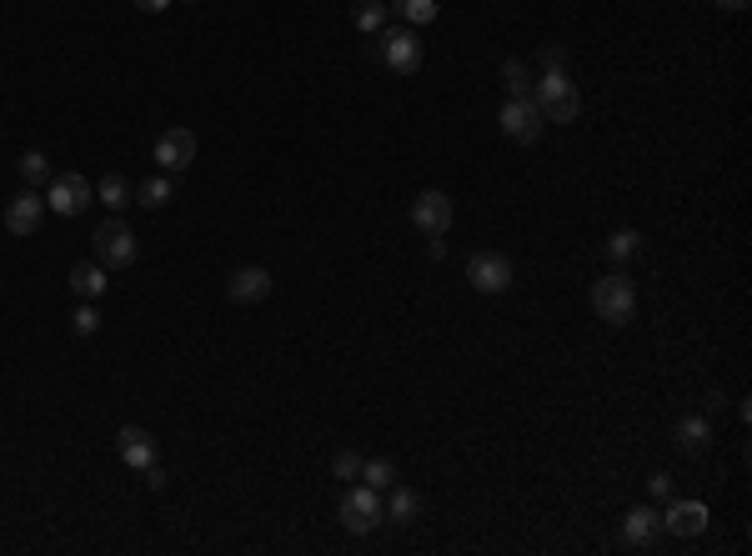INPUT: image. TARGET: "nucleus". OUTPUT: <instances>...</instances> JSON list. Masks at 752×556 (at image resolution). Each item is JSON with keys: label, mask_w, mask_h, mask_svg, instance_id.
Masks as SVG:
<instances>
[{"label": "nucleus", "mask_w": 752, "mask_h": 556, "mask_svg": "<svg viewBox=\"0 0 752 556\" xmlns=\"http://www.w3.org/2000/svg\"><path fill=\"white\" fill-rule=\"evenodd\" d=\"M467 281H472V291H482V296H502V291H512L517 266H512V256H502V251H477V256L467 261Z\"/></svg>", "instance_id": "nucleus-4"}, {"label": "nucleus", "mask_w": 752, "mask_h": 556, "mask_svg": "<svg viewBox=\"0 0 752 556\" xmlns=\"http://www.w3.org/2000/svg\"><path fill=\"white\" fill-rule=\"evenodd\" d=\"M497 126H502V136H512V141H522V146H532L537 136H542V111H537V101L532 96H517V101H507L502 106V116H497Z\"/></svg>", "instance_id": "nucleus-7"}, {"label": "nucleus", "mask_w": 752, "mask_h": 556, "mask_svg": "<svg viewBox=\"0 0 752 556\" xmlns=\"http://www.w3.org/2000/svg\"><path fill=\"white\" fill-rule=\"evenodd\" d=\"M382 511H387L392 521H402V526H407V521H417V511H422V496H417V491H407V486L397 481V486H392V501H387Z\"/></svg>", "instance_id": "nucleus-20"}, {"label": "nucleus", "mask_w": 752, "mask_h": 556, "mask_svg": "<svg viewBox=\"0 0 752 556\" xmlns=\"http://www.w3.org/2000/svg\"><path fill=\"white\" fill-rule=\"evenodd\" d=\"M41 211H46V196H41L36 186H26L21 196L6 201V216H0V221H6L11 236H31V231L41 226Z\"/></svg>", "instance_id": "nucleus-10"}, {"label": "nucleus", "mask_w": 752, "mask_h": 556, "mask_svg": "<svg viewBox=\"0 0 752 556\" xmlns=\"http://www.w3.org/2000/svg\"><path fill=\"white\" fill-rule=\"evenodd\" d=\"M387 16H392V11H387V0H361V6L351 11V26H356L361 36H376V31L387 26Z\"/></svg>", "instance_id": "nucleus-17"}, {"label": "nucleus", "mask_w": 752, "mask_h": 556, "mask_svg": "<svg viewBox=\"0 0 752 556\" xmlns=\"http://www.w3.org/2000/svg\"><path fill=\"white\" fill-rule=\"evenodd\" d=\"M567 91H577V86L567 81V71H542V81H537L532 101H537V106H547V101H562Z\"/></svg>", "instance_id": "nucleus-23"}, {"label": "nucleus", "mask_w": 752, "mask_h": 556, "mask_svg": "<svg viewBox=\"0 0 752 556\" xmlns=\"http://www.w3.org/2000/svg\"><path fill=\"white\" fill-rule=\"evenodd\" d=\"M91 246H96V261H101L106 271H126V266L136 261V251H141V246H136V231H131L121 216H111V221L96 231Z\"/></svg>", "instance_id": "nucleus-3"}, {"label": "nucleus", "mask_w": 752, "mask_h": 556, "mask_svg": "<svg viewBox=\"0 0 752 556\" xmlns=\"http://www.w3.org/2000/svg\"><path fill=\"white\" fill-rule=\"evenodd\" d=\"M116 446H121V461L136 466V471H146V466L156 461V446H151V431H146V426H121Z\"/></svg>", "instance_id": "nucleus-13"}, {"label": "nucleus", "mask_w": 752, "mask_h": 556, "mask_svg": "<svg viewBox=\"0 0 752 556\" xmlns=\"http://www.w3.org/2000/svg\"><path fill=\"white\" fill-rule=\"evenodd\" d=\"M707 441H712V421H707V416H682V421H677V446H682V451L702 456Z\"/></svg>", "instance_id": "nucleus-16"}, {"label": "nucleus", "mask_w": 752, "mask_h": 556, "mask_svg": "<svg viewBox=\"0 0 752 556\" xmlns=\"http://www.w3.org/2000/svg\"><path fill=\"white\" fill-rule=\"evenodd\" d=\"M376 56L397 76H417L422 71V36L417 26H382L376 31Z\"/></svg>", "instance_id": "nucleus-2"}, {"label": "nucleus", "mask_w": 752, "mask_h": 556, "mask_svg": "<svg viewBox=\"0 0 752 556\" xmlns=\"http://www.w3.org/2000/svg\"><path fill=\"white\" fill-rule=\"evenodd\" d=\"M361 481H366L371 491H392V486H397V466H392L387 456H376V461H361Z\"/></svg>", "instance_id": "nucleus-21"}, {"label": "nucleus", "mask_w": 752, "mask_h": 556, "mask_svg": "<svg viewBox=\"0 0 752 556\" xmlns=\"http://www.w3.org/2000/svg\"><path fill=\"white\" fill-rule=\"evenodd\" d=\"M71 291H76L81 301L106 296V266H101V261H81V266L71 271Z\"/></svg>", "instance_id": "nucleus-15"}, {"label": "nucleus", "mask_w": 752, "mask_h": 556, "mask_svg": "<svg viewBox=\"0 0 752 556\" xmlns=\"http://www.w3.org/2000/svg\"><path fill=\"white\" fill-rule=\"evenodd\" d=\"M71 331H76V336H96V331H101V311H96L91 301H81V306L71 311Z\"/></svg>", "instance_id": "nucleus-28"}, {"label": "nucleus", "mask_w": 752, "mask_h": 556, "mask_svg": "<svg viewBox=\"0 0 752 556\" xmlns=\"http://www.w3.org/2000/svg\"><path fill=\"white\" fill-rule=\"evenodd\" d=\"M21 181H26V186H51V161H46L41 151H26V156H21Z\"/></svg>", "instance_id": "nucleus-26"}, {"label": "nucleus", "mask_w": 752, "mask_h": 556, "mask_svg": "<svg viewBox=\"0 0 752 556\" xmlns=\"http://www.w3.org/2000/svg\"><path fill=\"white\" fill-rule=\"evenodd\" d=\"M657 531H662V511H652V506H632L622 516V541L627 546H652Z\"/></svg>", "instance_id": "nucleus-14"}, {"label": "nucleus", "mask_w": 752, "mask_h": 556, "mask_svg": "<svg viewBox=\"0 0 752 556\" xmlns=\"http://www.w3.org/2000/svg\"><path fill=\"white\" fill-rule=\"evenodd\" d=\"M722 11H747V0H717Z\"/></svg>", "instance_id": "nucleus-34"}, {"label": "nucleus", "mask_w": 752, "mask_h": 556, "mask_svg": "<svg viewBox=\"0 0 752 556\" xmlns=\"http://www.w3.org/2000/svg\"><path fill=\"white\" fill-rule=\"evenodd\" d=\"M637 251H642V231L622 226V231H612V236H607V256H612L617 266H622V261H632Z\"/></svg>", "instance_id": "nucleus-24"}, {"label": "nucleus", "mask_w": 752, "mask_h": 556, "mask_svg": "<svg viewBox=\"0 0 752 556\" xmlns=\"http://www.w3.org/2000/svg\"><path fill=\"white\" fill-rule=\"evenodd\" d=\"M226 296H231L236 306H256V301H266V296H271V271H266V266H241V271H231Z\"/></svg>", "instance_id": "nucleus-11"}, {"label": "nucleus", "mask_w": 752, "mask_h": 556, "mask_svg": "<svg viewBox=\"0 0 752 556\" xmlns=\"http://www.w3.org/2000/svg\"><path fill=\"white\" fill-rule=\"evenodd\" d=\"M592 311H597V321H607V326H627V321L637 316V286H632V276H622V271L597 276V281H592Z\"/></svg>", "instance_id": "nucleus-1"}, {"label": "nucleus", "mask_w": 752, "mask_h": 556, "mask_svg": "<svg viewBox=\"0 0 752 556\" xmlns=\"http://www.w3.org/2000/svg\"><path fill=\"white\" fill-rule=\"evenodd\" d=\"M96 196H101V206H111V211L121 216V211L131 206V196H136V191H131V181H126V176H116V171H111V176H101Z\"/></svg>", "instance_id": "nucleus-18"}, {"label": "nucleus", "mask_w": 752, "mask_h": 556, "mask_svg": "<svg viewBox=\"0 0 752 556\" xmlns=\"http://www.w3.org/2000/svg\"><path fill=\"white\" fill-rule=\"evenodd\" d=\"M662 531H672V536H702L707 531V506L702 501H672L662 511Z\"/></svg>", "instance_id": "nucleus-12"}, {"label": "nucleus", "mask_w": 752, "mask_h": 556, "mask_svg": "<svg viewBox=\"0 0 752 556\" xmlns=\"http://www.w3.org/2000/svg\"><path fill=\"white\" fill-rule=\"evenodd\" d=\"M412 226L422 236H447L452 231V196L447 191H422L412 201Z\"/></svg>", "instance_id": "nucleus-9"}, {"label": "nucleus", "mask_w": 752, "mask_h": 556, "mask_svg": "<svg viewBox=\"0 0 752 556\" xmlns=\"http://www.w3.org/2000/svg\"><path fill=\"white\" fill-rule=\"evenodd\" d=\"M166 6H176V0H136V11H146V16H161Z\"/></svg>", "instance_id": "nucleus-33"}, {"label": "nucleus", "mask_w": 752, "mask_h": 556, "mask_svg": "<svg viewBox=\"0 0 752 556\" xmlns=\"http://www.w3.org/2000/svg\"><path fill=\"white\" fill-rule=\"evenodd\" d=\"M542 111V121H557V126H567V121H577V111H582V96L577 91H567L562 101H547V106H537Z\"/></svg>", "instance_id": "nucleus-25"}, {"label": "nucleus", "mask_w": 752, "mask_h": 556, "mask_svg": "<svg viewBox=\"0 0 752 556\" xmlns=\"http://www.w3.org/2000/svg\"><path fill=\"white\" fill-rule=\"evenodd\" d=\"M196 151H201V146H196V131H186V126H171V131L156 136V166L171 171V176L186 171V166L196 161Z\"/></svg>", "instance_id": "nucleus-8"}, {"label": "nucleus", "mask_w": 752, "mask_h": 556, "mask_svg": "<svg viewBox=\"0 0 752 556\" xmlns=\"http://www.w3.org/2000/svg\"><path fill=\"white\" fill-rule=\"evenodd\" d=\"M331 471H336L341 481H356V476H361V456H356V451H336V456H331Z\"/></svg>", "instance_id": "nucleus-29"}, {"label": "nucleus", "mask_w": 752, "mask_h": 556, "mask_svg": "<svg viewBox=\"0 0 752 556\" xmlns=\"http://www.w3.org/2000/svg\"><path fill=\"white\" fill-rule=\"evenodd\" d=\"M502 86H507V101L532 96V71H527V61H502Z\"/></svg>", "instance_id": "nucleus-22"}, {"label": "nucleus", "mask_w": 752, "mask_h": 556, "mask_svg": "<svg viewBox=\"0 0 752 556\" xmlns=\"http://www.w3.org/2000/svg\"><path fill=\"white\" fill-rule=\"evenodd\" d=\"M171 191H176V186H171V171H156L151 181H141V186H136V201H141V206H151V211H161V206L171 201Z\"/></svg>", "instance_id": "nucleus-19"}, {"label": "nucleus", "mask_w": 752, "mask_h": 556, "mask_svg": "<svg viewBox=\"0 0 752 556\" xmlns=\"http://www.w3.org/2000/svg\"><path fill=\"white\" fill-rule=\"evenodd\" d=\"M397 11L407 26H432L437 21V0H397Z\"/></svg>", "instance_id": "nucleus-27"}, {"label": "nucleus", "mask_w": 752, "mask_h": 556, "mask_svg": "<svg viewBox=\"0 0 752 556\" xmlns=\"http://www.w3.org/2000/svg\"><path fill=\"white\" fill-rule=\"evenodd\" d=\"M537 66H542V71H567V46H542V51H537Z\"/></svg>", "instance_id": "nucleus-30"}, {"label": "nucleus", "mask_w": 752, "mask_h": 556, "mask_svg": "<svg viewBox=\"0 0 752 556\" xmlns=\"http://www.w3.org/2000/svg\"><path fill=\"white\" fill-rule=\"evenodd\" d=\"M91 196H96V186H91L81 171L51 176V186H46V206H51L56 216H81V211L91 206Z\"/></svg>", "instance_id": "nucleus-6"}, {"label": "nucleus", "mask_w": 752, "mask_h": 556, "mask_svg": "<svg viewBox=\"0 0 752 556\" xmlns=\"http://www.w3.org/2000/svg\"><path fill=\"white\" fill-rule=\"evenodd\" d=\"M341 526H346L351 536H366V531L382 526V491L351 486V491L341 496Z\"/></svg>", "instance_id": "nucleus-5"}, {"label": "nucleus", "mask_w": 752, "mask_h": 556, "mask_svg": "<svg viewBox=\"0 0 752 556\" xmlns=\"http://www.w3.org/2000/svg\"><path fill=\"white\" fill-rule=\"evenodd\" d=\"M141 476H146V486H151V491H161V486H166V471H161L156 461H151V466H146Z\"/></svg>", "instance_id": "nucleus-32"}, {"label": "nucleus", "mask_w": 752, "mask_h": 556, "mask_svg": "<svg viewBox=\"0 0 752 556\" xmlns=\"http://www.w3.org/2000/svg\"><path fill=\"white\" fill-rule=\"evenodd\" d=\"M647 496H652V501H667V496H672V476H667V471H652V476H647Z\"/></svg>", "instance_id": "nucleus-31"}]
</instances>
